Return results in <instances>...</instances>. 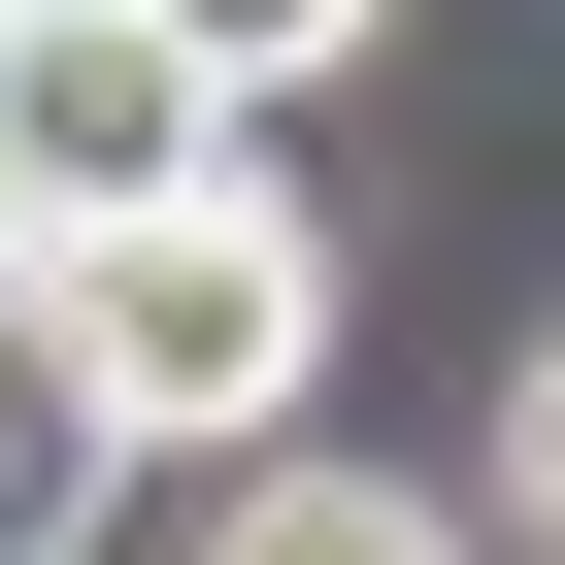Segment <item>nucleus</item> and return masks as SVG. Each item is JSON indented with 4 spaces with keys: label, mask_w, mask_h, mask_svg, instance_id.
<instances>
[{
    "label": "nucleus",
    "mask_w": 565,
    "mask_h": 565,
    "mask_svg": "<svg viewBox=\"0 0 565 565\" xmlns=\"http://www.w3.org/2000/svg\"><path fill=\"white\" fill-rule=\"evenodd\" d=\"M0 300H34V167H0Z\"/></svg>",
    "instance_id": "obj_6"
},
{
    "label": "nucleus",
    "mask_w": 565,
    "mask_h": 565,
    "mask_svg": "<svg viewBox=\"0 0 565 565\" xmlns=\"http://www.w3.org/2000/svg\"><path fill=\"white\" fill-rule=\"evenodd\" d=\"M200 565H466V499H399V466H300V433H233Z\"/></svg>",
    "instance_id": "obj_3"
},
{
    "label": "nucleus",
    "mask_w": 565,
    "mask_h": 565,
    "mask_svg": "<svg viewBox=\"0 0 565 565\" xmlns=\"http://www.w3.org/2000/svg\"><path fill=\"white\" fill-rule=\"evenodd\" d=\"M34 399L100 433V466H233V433H300V366H333V233L266 200V134L233 167H167V200H100V233H34Z\"/></svg>",
    "instance_id": "obj_1"
},
{
    "label": "nucleus",
    "mask_w": 565,
    "mask_h": 565,
    "mask_svg": "<svg viewBox=\"0 0 565 565\" xmlns=\"http://www.w3.org/2000/svg\"><path fill=\"white\" fill-rule=\"evenodd\" d=\"M532 532H565V366H532Z\"/></svg>",
    "instance_id": "obj_5"
},
{
    "label": "nucleus",
    "mask_w": 565,
    "mask_h": 565,
    "mask_svg": "<svg viewBox=\"0 0 565 565\" xmlns=\"http://www.w3.org/2000/svg\"><path fill=\"white\" fill-rule=\"evenodd\" d=\"M0 167H34V233H100V200L233 167V67L167 34V0H0Z\"/></svg>",
    "instance_id": "obj_2"
},
{
    "label": "nucleus",
    "mask_w": 565,
    "mask_h": 565,
    "mask_svg": "<svg viewBox=\"0 0 565 565\" xmlns=\"http://www.w3.org/2000/svg\"><path fill=\"white\" fill-rule=\"evenodd\" d=\"M167 34H200V67H233V100H333V67H366V34H399V0H167Z\"/></svg>",
    "instance_id": "obj_4"
}]
</instances>
